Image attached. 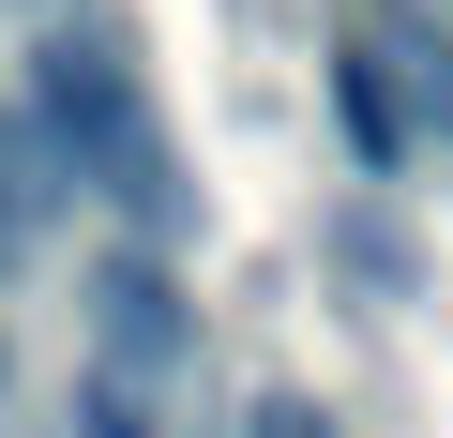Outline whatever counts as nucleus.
Wrapping results in <instances>:
<instances>
[{
    "label": "nucleus",
    "mask_w": 453,
    "mask_h": 438,
    "mask_svg": "<svg viewBox=\"0 0 453 438\" xmlns=\"http://www.w3.org/2000/svg\"><path fill=\"white\" fill-rule=\"evenodd\" d=\"M16 106L46 121L61 181H76V196H106L151 257L196 227V166H181V136H166V106H151L136 46H121L106 16H76V0H61V16L31 31V91H16Z\"/></svg>",
    "instance_id": "nucleus-1"
},
{
    "label": "nucleus",
    "mask_w": 453,
    "mask_h": 438,
    "mask_svg": "<svg viewBox=\"0 0 453 438\" xmlns=\"http://www.w3.org/2000/svg\"><path fill=\"white\" fill-rule=\"evenodd\" d=\"M91 333H106V378H166L181 348H196V303H181V273L151 257V242H106L91 257Z\"/></svg>",
    "instance_id": "nucleus-2"
},
{
    "label": "nucleus",
    "mask_w": 453,
    "mask_h": 438,
    "mask_svg": "<svg viewBox=\"0 0 453 438\" xmlns=\"http://www.w3.org/2000/svg\"><path fill=\"white\" fill-rule=\"evenodd\" d=\"M333 136H348V166L363 181H408V106H393V76H378V46H333Z\"/></svg>",
    "instance_id": "nucleus-3"
},
{
    "label": "nucleus",
    "mask_w": 453,
    "mask_h": 438,
    "mask_svg": "<svg viewBox=\"0 0 453 438\" xmlns=\"http://www.w3.org/2000/svg\"><path fill=\"white\" fill-rule=\"evenodd\" d=\"M76 181H61V151H46V121L31 106H0V211H16V227L46 242V211H61Z\"/></svg>",
    "instance_id": "nucleus-4"
},
{
    "label": "nucleus",
    "mask_w": 453,
    "mask_h": 438,
    "mask_svg": "<svg viewBox=\"0 0 453 438\" xmlns=\"http://www.w3.org/2000/svg\"><path fill=\"white\" fill-rule=\"evenodd\" d=\"M76 438H166V423H151V393H136V378H106V363H91V378H76Z\"/></svg>",
    "instance_id": "nucleus-5"
},
{
    "label": "nucleus",
    "mask_w": 453,
    "mask_h": 438,
    "mask_svg": "<svg viewBox=\"0 0 453 438\" xmlns=\"http://www.w3.org/2000/svg\"><path fill=\"white\" fill-rule=\"evenodd\" d=\"M242 438H333V408H318V393H257V408H242Z\"/></svg>",
    "instance_id": "nucleus-6"
},
{
    "label": "nucleus",
    "mask_w": 453,
    "mask_h": 438,
    "mask_svg": "<svg viewBox=\"0 0 453 438\" xmlns=\"http://www.w3.org/2000/svg\"><path fill=\"white\" fill-rule=\"evenodd\" d=\"M16 257H31V227H16V211H0V273H16Z\"/></svg>",
    "instance_id": "nucleus-7"
},
{
    "label": "nucleus",
    "mask_w": 453,
    "mask_h": 438,
    "mask_svg": "<svg viewBox=\"0 0 453 438\" xmlns=\"http://www.w3.org/2000/svg\"><path fill=\"white\" fill-rule=\"evenodd\" d=\"M0 393H16V348H0Z\"/></svg>",
    "instance_id": "nucleus-8"
},
{
    "label": "nucleus",
    "mask_w": 453,
    "mask_h": 438,
    "mask_svg": "<svg viewBox=\"0 0 453 438\" xmlns=\"http://www.w3.org/2000/svg\"><path fill=\"white\" fill-rule=\"evenodd\" d=\"M46 16H61V0H46Z\"/></svg>",
    "instance_id": "nucleus-9"
}]
</instances>
